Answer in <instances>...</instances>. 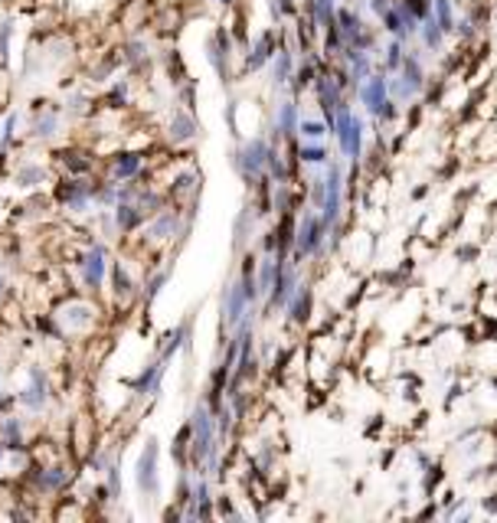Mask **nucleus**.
I'll list each match as a JSON object with an SVG mask.
<instances>
[{"mask_svg": "<svg viewBox=\"0 0 497 523\" xmlns=\"http://www.w3.org/2000/svg\"><path fill=\"white\" fill-rule=\"evenodd\" d=\"M301 161L304 164H324V161H328V147H320V144H304V147H301Z\"/></svg>", "mask_w": 497, "mask_h": 523, "instance_id": "34", "label": "nucleus"}, {"mask_svg": "<svg viewBox=\"0 0 497 523\" xmlns=\"http://www.w3.org/2000/svg\"><path fill=\"white\" fill-rule=\"evenodd\" d=\"M272 13L275 17H295V0H272Z\"/></svg>", "mask_w": 497, "mask_h": 523, "instance_id": "39", "label": "nucleus"}, {"mask_svg": "<svg viewBox=\"0 0 497 523\" xmlns=\"http://www.w3.org/2000/svg\"><path fill=\"white\" fill-rule=\"evenodd\" d=\"M298 135L301 137H308V141H320V137L328 135V121H301V125H298Z\"/></svg>", "mask_w": 497, "mask_h": 523, "instance_id": "31", "label": "nucleus"}, {"mask_svg": "<svg viewBox=\"0 0 497 523\" xmlns=\"http://www.w3.org/2000/svg\"><path fill=\"white\" fill-rule=\"evenodd\" d=\"M0 432H4V445L7 448H23V422L17 415H7L0 422Z\"/></svg>", "mask_w": 497, "mask_h": 523, "instance_id": "27", "label": "nucleus"}, {"mask_svg": "<svg viewBox=\"0 0 497 523\" xmlns=\"http://www.w3.org/2000/svg\"><path fill=\"white\" fill-rule=\"evenodd\" d=\"M10 36H13V20L0 23V62L10 60Z\"/></svg>", "mask_w": 497, "mask_h": 523, "instance_id": "35", "label": "nucleus"}, {"mask_svg": "<svg viewBox=\"0 0 497 523\" xmlns=\"http://www.w3.org/2000/svg\"><path fill=\"white\" fill-rule=\"evenodd\" d=\"M111 279H115V295H118V298L131 295V288H135V285H131V279H128V271L121 269V265H115V269H111Z\"/></svg>", "mask_w": 497, "mask_h": 523, "instance_id": "33", "label": "nucleus"}, {"mask_svg": "<svg viewBox=\"0 0 497 523\" xmlns=\"http://www.w3.org/2000/svg\"><path fill=\"white\" fill-rule=\"evenodd\" d=\"M393 4H396V0H370V10L376 13L379 20H383V13H386V10L393 7Z\"/></svg>", "mask_w": 497, "mask_h": 523, "instance_id": "44", "label": "nucleus"}, {"mask_svg": "<svg viewBox=\"0 0 497 523\" xmlns=\"http://www.w3.org/2000/svg\"><path fill=\"white\" fill-rule=\"evenodd\" d=\"M13 131H17V111H10L7 121H4V131H0V151H7L13 144Z\"/></svg>", "mask_w": 497, "mask_h": 523, "instance_id": "36", "label": "nucleus"}, {"mask_svg": "<svg viewBox=\"0 0 497 523\" xmlns=\"http://www.w3.org/2000/svg\"><path fill=\"white\" fill-rule=\"evenodd\" d=\"M196 137V121L194 115H186V111H174V118H170V141L174 144H186Z\"/></svg>", "mask_w": 497, "mask_h": 523, "instance_id": "15", "label": "nucleus"}, {"mask_svg": "<svg viewBox=\"0 0 497 523\" xmlns=\"http://www.w3.org/2000/svg\"><path fill=\"white\" fill-rule=\"evenodd\" d=\"M138 490L141 494H157L160 481H157V439H147V445H144L141 458H138Z\"/></svg>", "mask_w": 497, "mask_h": 523, "instance_id": "6", "label": "nucleus"}, {"mask_svg": "<svg viewBox=\"0 0 497 523\" xmlns=\"http://www.w3.org/2000/svg\"><path fill=\"white\" fill-rule=\"evenodd\" d=\"M141 154H118L115 161H111V177L115 180H131L141 170Z\"/></svg>", "mask_w": 497, "mask_h": 523, "instance_id": "23", "label": "nucleus"}, {"mask_svg": "<svg viewBox=\"0 0 497 523\" xmlns=\"http://www.w3.org/2000/svg\"><path fill=\"white\" fill-rule=\"evenodd\" d=\"M337 30L344 36V46H354V50H370L373 46V33H367L363 20L350 7H337Z\"/></svg>", "mask_w": 497, "mask_h": 523, "instance_id": "5", "label": "nucleus"}, {"mask_svg": "<svg viewBox=\"0 0 497 523\" xmlns=\"http://www.w3.org/2000/svg\"><path fill=\"white\" fill-rule=\"evenodd\" d=\"M249 298H245L242 291V281H236V285L226 288V298H223V324L226 327H239V321L245 317V308H249Z\"/></svg>", "mask_w": 497, "mask_h": 523, "instance_id": "12", "label": "nucleus"}, {"mask_svg": "<svg viewBox=\"0 0 497 523\" xmlns=\"http://www.w3.org/2000/svg\"><path fill=\"white\" fill-rule=\"evenodd\" d=\"M269 154H272V144H265L262 137H252V141H245L236 151V170L245 180L262 177L265 164H269Z\"/></svg>", "mask_w": 497, "mask_h": 523, "instance_id": "3", "label": "nucleus"}, {"mask_svg": "<svg viewBox=\"0 0 497 523\" xmlns=\"http://www.w3.org/2000/svg\"><path fill=\"white\" fill-rule=\"evenodd\" d=\"M455 30H458V33H462V36H471V33H474V26H471V20H462V23H458V26H455Z\"/></svg>", "mask_w": 497, "mask_h": 523, "instance_id": "45", "label": "nucleus"}, {"mask_svg": "<svg viewBox=\"0 0 497 523\" xmlns=\"http://www.w3.org/2000/svg\"><path fill=\"white\" fill-rule=\"evenodd\" d=\"M324 184H328V190H324V206H320V216H324V223L328 226H337L340 220V167H330L328 177H324Z\"/></svg>", "mask_w": 497, "mask_h": 523, "instance_id": "11", "label": "nucleus"}, {"mask_svg": "<svg viewBox=\"0 0 497 523\" xmlns=\"http://www.w3.org/2000/svg\"><path fill=\"white\" fill-rule=\"evenodd\" d=\"M298 291V275L295 269H288L285 259H279V275H275V285H272L269 291V301L275 304V308H285L288 301H291V295Z\"/></svg>", "mask_w": 497, "mask_h": 523, "instance_id": "13", "label": "nucleus"}, {"mask_svg": "<svg viewBox=\"0 0 497 523\" xmlns=\"http://www.w3.org/2000/svg\"><path fill=\"white\" fill-rule=\"evenodd\" d=\"M17 403L26 405L30 412H40L43 405L50 403V383H46V373L40 366H30V383H26V389H20Z\"/></svg>", "mask_w": 497, "mask_h": 523, "instance_id": "8", "label": "nucleus"}, {"mask_svg": "<svg viewBox=\"0 0 497 523\" xmlns=\"http://www.w3.org/2000/svg\"><path fill=\"white\" fill-rule=\"evenodd\" d=\"M164 281H167V271H160V275H154L151 285H147V301L160 295V288H164Z\"/></svg>", "mask_w": 497, "mask_h": 523, "instance_id": "42", "label": "nucleus"}, {"mask_svg": "<svg viewBox=\"0 0 497 523\" xmlns=\"http://www.w3.org/2000/svg\"><path fill=\"white\" fill-rule=\"evenodd\" d=\"M144 50H147V46H144L141 40H131L125 50H121V52H125L121 60H125V62H138V60H144Z\"/></svg>", "mask_w": 497, "mask_h": 523, "instance_id": "38", "label": "nucleus"}, {"mask_svg": "<svg viewBox=\"0 0 497 523\" xmlns=\"http://www.w3.org/2000/svg\"><path fill=\"white\" fill-rule=\"evenodd\" d=\"M298 101H281L279 108V121H275V128H279L281 137H295L298 135Z\"/></svg>", "mask_w": 497, "mask_h": 523, "instance_id": "18", "label": "nucleus"}, {"mask_svg": "<svg viewBox=\"0 0 497 523\" xmlns=\"http://www.w3.org/2000/svg\"><path fill=\"white\" fill-rule=\"evenodd\" d=\"M56 321H60V327L69 330V334H82V330L92 327L95 311H92V304H85V301H69L56 311Z\"/></svg>", "mask_w": 497, "mask_h": 523, "instance_id": "7", "label": "nucleus"}, {"mask_svg": "<svg viewBox=\"0 0 497 523\" xmlns=\"http://www.w3.org/2000/svg\"><path fill=\"white\" fill-rule=\"evenodd\" d=\"M275 275H279V259H265L259 265V279H255V285H259V295H269L272 285H275Z\"/></svg>", "mask_w": 497, "mask_h": 523, "instance_id": "28", "label": "nucleus"}, {"mask_svg": "<svg viewBox=\"0 0 497 523\" xmlns=\"http://www.w3.org/2000/svg\"><path fill=\"white\" fill-rule=\"evenodd\" d=\"M432 17H435L438 30L442 33H455V13H452V4L448 0H432Z\"/></svg>", "mask_w": 497, "mask_h": 523, "instance_id": "25", "label": "nucleus"}, {"mask_svg": "<svg viewBox=\"0 0 497 523\" xmlns=\"http://www.w3.org/2000/svg\"><path fill=\"white\" fill-rule=\"evenodd\" d=\"M105 271H108L105 245H92V249H89V252L82 255V281H85V288L99 291L101 281H105Z\"/></svg>", "mask_w": 497, "mask_h": 523, "instance_id": "9", "label": "nucleus"}, {"mask_svg": "<svg viewBox=\"0 0 497 523\" xmlns=\"http://www.w3.org/2000/svg\"><path fill=\"white\" fill-rule=\"evenodd\" d=\"M285 308H288V317H291V321L304 324L308 321V314H311V291H308V288H298Z\"/></svg>", "mask_w": 497, "mask_h": 523, "instance_id": "21", "label": "nucleus"}, {"mask_svg": "<svg viewBox=\"0 0 497 523\" xmlns=\"http://www.w3.org/2000/svg\"><path fill=\"white\" fill-rule=\"evenodd\" d=\"M177 232V213L174 210H160L157 213V220L151 223V236L154 239H167Z\"/></svg>", "mask_w": 497, "mask_h": 523, "instance_id": "26", "label": "nucleus"}, {"mask_svg": "<svg viewBox=\"0 0 497 523\" xmlns=\"http://www.w3.org/2000/svg\"><path fill=\"white\" fill-rule=\"evenodd\" d=\"M279 52V46H275V33L272 30H265V33L259 36V40L252 43V50H249V56H245V72H255V69H262L265 62L272 60Z\"/></svg>", "mask_w": 497, "mask_h": 523, "instance_id": "14", "label": "nucleus"}, {"mask_svg": "<svg viewBox=\"0 0 497 523\" xmlns=\"http://www.w3.org/2000/svg\"><path fill=\"white\" fill-rule=\"evenodd\" d=\"M360 101H363V108L370 111V115H379L383 105L389 101V82L383 76H367L360 82Z\"/></svg>", "mask_w": 497, "mask_h": 523, "instance_id": "10", "label": "nucleus"}, {"mask_svg": "<svg viewBox=\"0 0 497 523\" xmlns=\"http://www.w3.org/2000/svg\"><path fill=\"white\" fill-rule=\"evenodd\" d=\"M141 220H144V210L138 203H115V226L121 232H131L135 226H141Z\"/></svg>", "mask_w": 497, "mask_h": 523, "instance_id": "16", "label": "nucleus"}, {"mask_svg": "<svg viewBox=\"0 0 497 523\" xmlns=\"http://www.w3.org/2000/svg\"><path fill=\"white\" fill-rule=\"evenodd\" d=\"M56 131H60V111L46 108L43 115H36V121H33V137L36 141H50Z\"/></svg>", "mask_w": 497, "mask_h": 523, "instance_id": "22", "label": "nucleus"}, {"mask_svg": "<svg viewBox=\"0 0 497 523\" xmlns=\"http://www.w3.org/2000/svg\"><path fill=\"white\" fill-rule=\"evenodd\" d=\"M249 220H252V216H249V210H242V216L236 220V245L245 242V232H249Z\"/></svg>", "mask_w": 497, "mask_h": 523, "instance_id": "40", "label": "nucleus"}, {"mask_svg": "<svg viewBox=\"0 0 497 523\" xmlns=\"http://www.w3.org/2000/svg\"><path fill=\"white\" fill-rule=\"evenodd\" d=\"M291 72H295V56H291V50H279L272 56V82L285 85L288 79H291Z\"/></svg>", "mask_w": 497, "mask_h": 523, "instance_id": "19", "label": "nucleus"}, {"mask_svg": "<svg viewBox=\"0 0 497 523\" xmlns=\"http://www.w3.org/2000/svg\"><path fill=\"white\" fill-rule=\"evenodd\" d=\"M69 481V474L62 468H40L36 471V488L40 490H60Z\"/></svg>", "mask_w": 497, "mask_h": 523, "instance_id": "24", "label": "nucleus"}, {"mask_svg": "<svg viewBox=\"0 0 497 523\" xmlns=\"http://www.w3.org/2000/svg\"><path fill=\"white\" fill-rule=\"evenodd\" d=\"M85 105H89L85 95H69V99H66V111H76V115H82Z\"/></svg>", "mask_w": 497, "mask_h": 523, "instance_id": "41", "label": "nucleus"}, {"mask_svg": "<svg viewBox=\"0 0 497 523\" xmlns=\"http://www.w3.org/2000/svg\"><path fill=\"white\" fill-rule=\"evenodd\" d=\"M399 4H403L413 17H419V23L432 17V0H399Z\"/></svg>", "mask_w": 497, "mask_h": 523, "instance_id": "32", "label": "nucleus"}, {"mask_svg": "<svg viewBox=\"0 0 497 523\" xmlns=\"http://www.w3.org/2000/svg\"><path fill=\"white\" fill-rule=\"evenodd\" d=\"M399 79H403L406 85H409V92H419L422 89V82H425V72H422V66H419V56L415 52H409L403 60V69H399Z\"/></svg>", "mask_w": 497, "mask_h": 523, "instance_id": "17", "label": "nucleus"}, {"mask_svg": "<svg viewBox=\"0 0 497 523\" xmlns=\"http://www.w3.org/2000/svg\"><path fill=\"white\" fill-rule=\"evenodd\" d=\"M406 60V50H403V40H393L386 46V72H399Z\"/></svg>", "mask_w": 497, "mask_h": 523, "instance_id": "30", "label": "nucleus"}, {"mask_svg": "<svg viewBox=\"0 0 497 523\" xmlns=\"http://www.w3.org/2000/svg\"><path fill=\"white\" fill-rule=\"evenodd\" d=\"M291 79H295V92H301L304 85H311L314 79H318L314 76V62H304V66L298 69V76H291Z\"/></svg>", "mask_w": 497, "mask_h": 523, "instance_id": "37", "label": "nucleus"}, {"mask_svg": "<svg viewBox=\"0 0 497 523\" xmlns=\"http://www.w3.org/2000/svg\"><path fill=\"white\" fill-rule=\"evenodd\" d=\"M216 4H223V7H229V4H233V0H216Z\"/></svg>", "mask_w": 497, "mask_h": 523, "instance_id": "48", "label": "nucleus"}, {"mask_svg": "<svg viewBox=\"0 0 497 523\" xmlns=\"http://www.w3.org/2000/svg\"><path fill=\"white\" fill-rule=\"evenodd\" d=\"M324 190H328V184L324 180H314V186H311V200H314V206H324Z\"/></svg>", "mask_w": 497, "mask_h": 523, "instance_id": "43", "label": "nucleus"}, {"mask_svg": "<svg viewBox=\"0 0 497 523\" xmlns=\"http://www.w3.org/2000/svg\"><path fill=\"white\" fill-rule=\"evenodd\" d=\"M419 36H422V46H429V50H438V46H442V36H445V33L438 30L435 17H429V20H422Z\"/></svg>", "mask_w": 497, "mask_h": 523, "instance_id": "29", "label": "nucleus"}, {"mask_svg": "<svg viewBox=\"0 0 497 523\" xmlns=\"http://www.w3.org/2000/svg\"><path fill=\"white\" fill-rule=\"evenodd\" d=\"M190 455L194 461L216 468V422H213L210 405H196L194 419H190Z\"/></svg>", "mask_w": 497, "mask_h": 523, "instance_id": "1", "label": "nucleus"}, {"mask_svg": "<svg viewBox=\"0 0 497 523\" xmlns=\"http://www.w3.org/2000/svg\"><path fill=\"white\" fill-rule=\"evenodd\" d=\"M46 167L43 164H20L17 174H13V180H17V186H26V190H33V186H43L46 184Z\"/></svg>", "mask_w": 497, "mask_h": 523, "instance_id": "20", "label": "nucleus"}, {"mask_svg": "<svg viewBox=\"0 0 497 523\" xmlns=\"http://www.w3.org/2000/svg\"><path fill=\"white\" fill-rule=\"evenodd\" d=\"M4 285H7V279H4V271H0V295H4Z\"/></svg>", "mask_w": 497, "mask_h": 523, "instance_id": "47", "label": "nucleus"}, {"mask_svg": "<svg viewBox=\"0 0 497 523\" xmlns=\"http://www.w3.org/2000/svg\"><path fill=\"white\" fill-rule=\"evenodd\" d=\"M330 131L337 135V144H340V154L344 157H350V161H357L363 151V121L354 118V111H350V105L347 101H340L337 115H334V125H330Z\"/></svg>", "mask_w": 497, "mask_h": 523, "instance_id": "2", "label": "nucleus"}, {"mask_svg": "<svg viewBox=\"0 0 497 523\" xmlns=\"http://www.w3.org/2000/svg\"><path fill=\"white\" fill-rule=\"evenodd\" d=\"M4 458H7V445H4V439H0V464H4Z\"/></svg>", "mask_w": 497, "mask_h": 523, "instance_id": "46", "label": "nucleus"}, {"mask_svg": "<svg viewBox=\"0 0 497 523\" xmlns=\"http://www.w3.org/2000/svg\"><path fill=\"white\" fill-rule=\"evenodd\" d=\"M328 223H324V216H314V213H308L301 220V226H298V236H295V252L298 255H318L320 252V242H324V236H328Z\"/></svg>", "mask_w": 497, "mask_h": 523, "instance_id": "4", "label": "nucleus"}]
</instances>
